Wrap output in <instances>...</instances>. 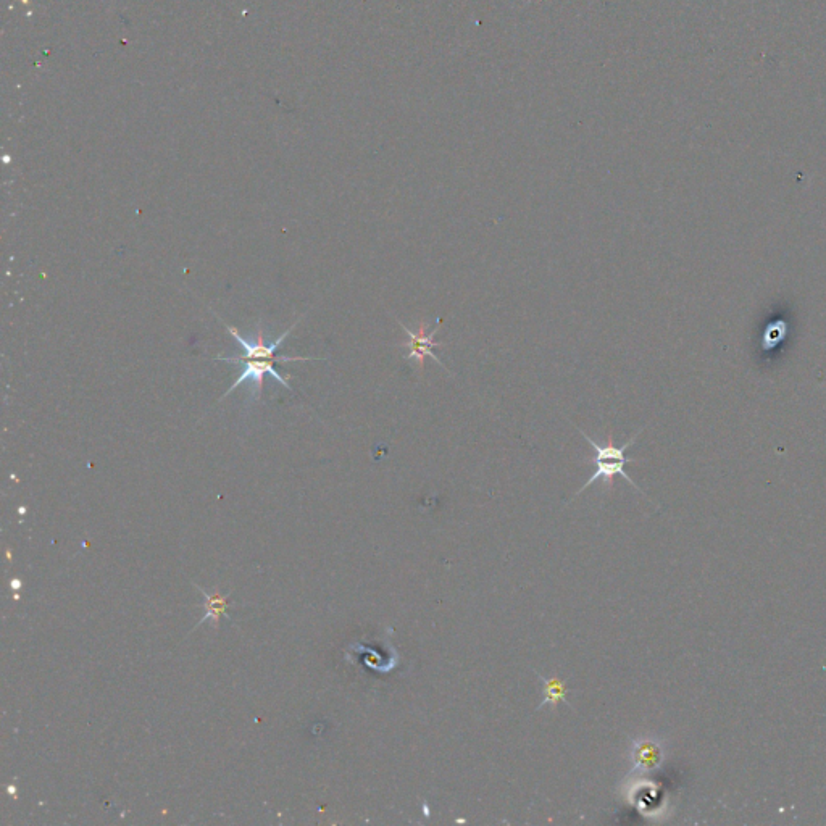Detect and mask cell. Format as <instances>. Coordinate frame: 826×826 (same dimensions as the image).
Returning <instances> with one entry per match:
<instances>
[{"mask_svg":"<svg viewBox=\"0 0 826 826\" xmlns=\"http://www.w3.org/2000/svg\"><path fill=\"white\" fill-rule=\"evenodd\" d=\"M205 597V615L201 622H213L217 625L220 618L226 614L228 609V602L220 593L209 594L202 591Z\"/></svg>","mask_w":826,"mask_h":826,"instance_id":"6","label":"cell"},{"mask_svg":"<svg viewBox=\"0 0 826 826\" xmlns=\"http://www.w3.org/2000/svg\"><path fill=\"white\" fill-rule=\"evenodd\" d=\"M397 323L401 325L404 333L409 336V341H407V343L399 344V346L404 347L405 351H407V354L404 355L405 360H417L418 367H420V372H423V368H425V359L426 357H430V359H433L434 362L438 363L439 367L446 370V372L452 376V373L447 370L446 365L441 362L438 355L434 354V347H444L443 343H436V341H434V334L438 333V326L443 323V318H436V326L431 328L430 333H426L428 328H426L425 322L420 323V326H418V331L410 330V328H407L401 320H397Z\"/></svg>","mask_w":826,"mask_h":826,"instance_id":"3","label":"cell"},{"mask_svg":"<svg viewBox=\"0 0 826 826\" xmlns=\"http://www.w3.org/2000/svg\"><path fill=\"white\" fill-rule=\"evenodd\" d=\"M538 676L539 680L543 681L544 697L543 702L538 706V710L543 709L547 704L555 710L560 702H564L568 707H572L567 701L568 686L564 680H560L559 676H549V678L543 675Z\"/></svg>","mask_w":826,"mask_h":826,"instance_id":"5","label":"cell"},{"mask_svg":"<svg viewBox=\"0 0 826 826\" xmlns=\"http://www.w3.org/2000/svg\"><path fill=\"white\" fill-rule=\"evenodd\" d=\"M580 431L581 436L588 441L591 446H593L594 451H596V457H594V465H596V472L594 475L586 481L583 486H581L580 491L575 494L576 496H580L583 491L591 486V484L596 483V481L602 480L604 481L607 486L612 484L614 481L615 476H622L623 480L628 481V483L633 486V488L638 489L639 493L644 494V491H641L638 484L635 481L631 480L630 475L625 472L626 464H631V462H635L633 459H628L626 457V451L630 449L633 444H635L636 438H638L639 434L643 433V430H639L638 433L633 436V438L628 441V443L623 444V446L617 447L614 444V438H612V434H607V443L605 444H597L593 438H589L588 434L585 431L578 428ZM646 496V494H644Z\"/></svg>","mask_w":826,"mask_h":826,"instance_id":"1","label":"cell"},{"mask_svg":"<svg viewBox=\"0 0 826 826\" xmlns=\"http://www.w3.org/2000/svg\"><path fill=\"white\" fill-rule=\"evenodd\" d=\"M217 360L236 363V365H241L242 367L238 381H234V383L231 384V388L226 391L223 399L230 396L234 389H238L241 384L247 383L251 384V399H249V402H251L259 401L260 396H262L265 375L273 376L281 386L291 391V386L288 384L289 376H284L283 378L280 373L276 372L275 363L297 362V360H304L305 362V360L323 359H313V357H281V359H276V357H242V355H238V357H217Z\"/></svg>","mask_w":826,"mask_h":826,"instance_id":"2","label":"cell"},{"mask_svg":"<svg viewBox=\"0 0 826 826\" xmlns=\"http://www.w3.org/2000/svg\"><path fill=\"white\" fill-rule=\"evenodd\" d=\"M659 760V747L651 741H636L631 747V762H633L631 772H649L660 764Z\"/></svg>","mask_w":826,"mask_h":826,"instance_id":"4","label":"cell"}]
</instances>
